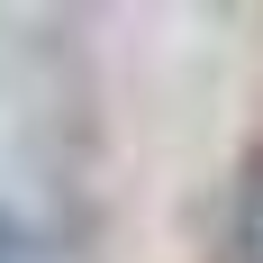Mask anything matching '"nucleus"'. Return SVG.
Segmentation results:
<instances>
[{"instance_id":"f257e3e1","label":"nucleus","mask_w":263,"mask_h":263,"mask_svg":"<svg viewBox=\"0 0 263 263\" xmlns=\"http://www.w3.org/2000/svg\"><path fill=\"white\" fill-rule=\"evenodd\" d=\"M218 263H263V155L245 163L236 200H227V245H218Z\"/></svg>"}]
</instances>
